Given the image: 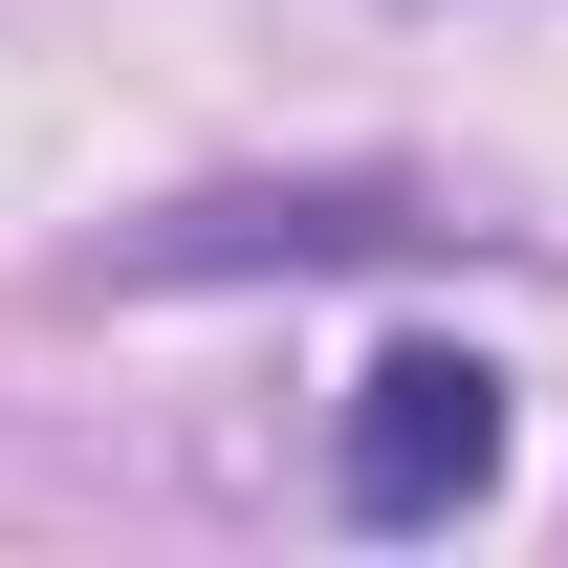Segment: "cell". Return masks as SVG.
I'll list each match as a JSON object with an SVG mask.
<instances>
[{
	"label": "cell",
	"instance_id": "2",
	"mask_svg": "<svg viewBox=\"0 0 568 568\" xmlns=\"http://www.w3.org/2000/svg\"><path fill=\"white\" fill-rule=\"evenodd\" d=\"M503 481V372L481 351H372L351 372V416H328V503H351V525H459V503Z\"/></svg>",
	"mask_w": 568,
	"mask_h": 568
},
{
	"label": "cell",
	"instance_id": "1",
	"mask_svg": "<svg viewBox=\"0 0 568 568\" xmlns=\"http://www.w3.org/2000/svg\"><path fill=\"white\" fill-rule=\"evenodd\" d=\"M437 241V175H219V197H153L88 241V284H328V263H416Z\"/></svg>",
	"mask_w": 568,
	"mask_h": 568
}]
</instances>
